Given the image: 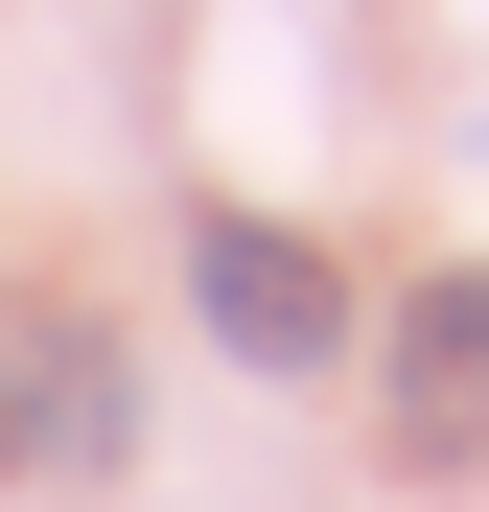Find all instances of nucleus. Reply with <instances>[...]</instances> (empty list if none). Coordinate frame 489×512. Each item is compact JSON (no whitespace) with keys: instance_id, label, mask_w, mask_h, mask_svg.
I'll return each mask as SVG.
<instances>
[{"instance_id":"obj_1","label":"nucleus","mask_w":489,"mask_h":512,"mask_svg":"<svg viewBox=\"0 0 489 512\" xmlns=\"http://www.w3.org/2000/svg\"><path fill=\"white\" fill-rule=\"evenodd\" d=\"M373 443H396V489H489V256H443L373 326Z\"/></svg>"},{"instance_id":"obj_2","label":"nucleus","mask_w":489,"mask_h":512,"mask_svg":"<svg viewBox=\"0 0 489 512\" xmlns=\"http://www.w3.org/2000/svg\"><path fill=\"white\" fill-rule=\"evenodd\" d=\"M187 303H210V350H233V373H280V396L350 373V280H326L280 210H187Z\"/></svg>"},{"instance_id":"obj_3","label":"nucleus","mask_w":489,"mask_h":512,"mask_svg":"<svg viewBox=\"0 0 489 512\" xmlns=\"http://www.w3.org/2000/svg\"><path fill=\"white\" fill-rule=\"evenodd\" d=\"M140 443V373H117V326H70V303H0V489H94Z\"/></svg>"}]
</instances>
